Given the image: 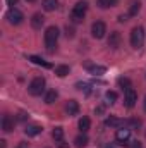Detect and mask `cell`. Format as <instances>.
I'll return each instance as SVG.
<instances>
[{"instance_id": "obj_29", "label": "cell", "mask_w": 146, "mask_h": 148, "mask_svg": "<svg viewBox=\"0 0 146 148\" xmlns=\"http://www.w3.org/2000/svg\"><path fill=\"white\" fill-rule=\"evenodd\" d=\"M65 35H67V38H72L74 36V28H65Z\"/></svg>"}, {"instance_id": "obj_1", "label": "cell", "mask_w": 146, "mask_h": 148, "mask_svg": "<svg viewBox=\"0 0 146 148\" xmlns=\"http://www.w3.org/2000/svg\"><path fill=\"white\" fill-rule=\"evenodd\" d=\"M45 84H46L45 77L36 76V77L29 83V86H28V93H29V95H33V97H40V95L45 91Z\"/></svg>"}, {"instance_id": "obj_7", "label": "cell", "mask_w": 146, "mask_h": 148, "mask_svg": "<svg viewBox=\"0 0 146 148\" xmlns=\"http://www.w3.org/2000/svg\"><path fill=\"white\" fill-rule=\"evenodd\" d=\"M105 33H107V24H105L103 21L93 23V26H91V35L96 38V40H102V38L105 36Z\"/></svg>"}, {"instance_id": "obj_19", "label": "cell", "mask_w": 146, "mask_h": 148, "mask_svg": "<svg viewBox=\"0 0 146 148\" xmlns=\"http://www.w3.org/2000/svg\"><path fill=\"white\" fill-rule=\"evenodd\" d=\"M43 9L45 10H48V12H52V10H55L57 7H59V2L57 0H43Z\"/></svg>"}, {"instance_id": "obj_17", "label": "cell", "mask_w": 146, "mask_h": 148, "mask_svg": "<svg viewBox=\"0 0 146 148\" xmlns=\"http://www.w3.org/2000/svg\"><path fill=\"white\" fill-rule=\"evenodd\" d=\"M105 124L110 126V127H122V124H124V121H120V119H117V117H113V115H110L105 119Z\"/></svg>"}, {"instance_id": "obj_8", "label": "cell", "mask_w": 146, "mask_h": 148, "mask_svg": "<svg viewBox=\"0 0 146 148\" xmlns=\"http://www.w3.org/2000/svg\"><path fill=\"white\" fill-rule=\"evenodd\" d=\"M124 102H126V107L127 109H132L138 102V93L134 88H127L126 90V97H124Z\"/></svg>"}, {"instance_id": "obj_34", "label": "cell", "mask_w": 146, "mask_h": 148, "mask_svg": "<svg viewBox=\"0 0 146 148\" xmlns=\"http://www.w3.org/2000/svg\"><path fill=\"white\" fill-rule=\"evenodd\" d=\"M143 109H145V112H146V97H145V102H143Z\"/></svg>"}, {"instance_id": "obj_15", "label": "cell", "mask_w": 146, "mask_h": 148, "mask_svg": "<svg viewBox=\"0 0 146 148\" xmlns=\"http://www.w3.org/2000/svg\"><path fill=\"white\" fill-rule=\"evenodd\" d=\"M88 143H89V140H88V136L84 133L79 134V136H76V140H74V147L76 148H84Z\"/></svg>"}, {"instance_id": "obj_28", "label": "cell", "mask_w": 146, "mask_h": 148, "mask_svg": "<svg viewBox=\"0 0 146 148\" xmlns=\"http://www.w3.org/2000/svg\"><path fill=\"white\" fill-rule=\"evenodd\" d=\"M129 147H131V148H143V145L136 140V141H131V143H129Z\"/></svg>"}, {"instance_id": "obj_20", "label": "cell", "mask_w": 146, "mask_h": 148, "mask_svg": "<svg viewBox=\"0 0 146 148\" xmlns=\"http://www.w3.org/2000/svg\"><path fill=\"white\" fill-rule=\"evenodd\" d=\"M100 9H108V7H115L119 3V0H96Z\"/></svg>"}, {"instance_id": "obj_3", "label": "cell", "mask_w": 146, "mask_h": 148, "mask_svg": "<svg viewBox=\"0 0 146 148\" xmlns=\"http://www.w3.org/2000/svg\"><path fill=\"white\" fill-rule=\"evenodd\" d=\"M131 45L132 48L139 50L143 45H145V29L141 26H136L132 31H131Z\"/></svg>"}, {"instance_id": "obj_26", "label": "cell", "mask_w": 146, "mask_h": 148, "mask_svg": "<svg viewBox=\"0 0 146 148\" xmlns=\"http://www.w3.org/2000/svg\"><path fill=\"white\" fill-rule=\"evenodd\" d=\"M105 98H107V100H108V103H115V102H117V93H115V91H107V93H105Z\"/></svg>"}, {"instance_id": "obj_31", "label": "cell", "mask_w": 146, "mask_h": 148, "mask_svg": "<svg viewBox=\"0 0 146 148\" xmlns=\"http://www.w3.org/2000/svg\"><path fill=\"white\" fill-rule=\"evenodd\" d=\"M127 17H129V14H127V16L120 14V16H119V23H126V21H127Z\"/></svg>"}, {"instance_id": "obj_10", "label": "cell", "mask_w": 146, "mask_h": 148, "mask_svg": "<svg viewBox=\"0 0 146 148\" xmlns=\"http://www.w3.org/2000/svg\"><path fill=\"white\" fill-rule=\"evenodd\" d=\"M2 129H3L5 133H12V131H14V119H12L9 114H5V115L2 117Z\"/></svg>"}, {"instance_id": "obj_30", "label": "cell", "mask_w": 146, "mask_h": 148, "mask_svg": "<svg viewBox=\"0 0 146 148\" xmlns=\"http://www.w3.org/2000/svg\"><path fill=\"white\" fill-rule=\"evenodd\" d=\"M57 147L59 148H69V145H67L64 140H60V141H57Z\"/></svg>"}, {"instance_id": "obj_32", "label": "cell", "mask_w": 146, "mask_h": 148, "mask_svg": "<svg viewBox=\"0 0 146 148\" xmlns=\"http://www.w3.org/2000/svg\"><path fill=\"white\" fill-rule=\"evenodd\" d=\"M17 2H19V0H7V3H9V5H16Z\"/></svg>"}, {"instance_id": "obj_27", "label": "cell", "mask_w": 146, "mask_h": 148, "mask_svg": "<svg viewBox=\"0 0 146 148\" xmlns=\"http://www.w3.org/2000/svg\"><path fill=\"white\" fill-rule=\"evenodd\" d=\"M76 86H77V90L84 91L86 95H89V93H91V90H89V84H86V83H77Z\"/></svg>"}, {"instance_id": "obj_5", "label": "cell", "mask_w": 146, "mask_h": 148, "mask_svg": "<svg viewBox=\"0 0 146 148\" xmlns=\"http://www.w3.org/2000/svg\"><path fill=\"white\" fill-rule=\"evenodd\" d=\"M5 17H7V21H9V24H12V26H17V24H21V23L24 21V14H23L21 10L14 9V7H10V9L7 10Z\"/></svg>"}, {"instance_id": "obj_9", "label": "cell", "mask_w": 146, "mask_h": 148, "mask_svg": "<svg viewBox=\"0 0 146 148\" xmlns=\"http://www.w3.org/2000/svg\"><path fill=\"white\" fill-rule=\"evenodd\" d=\"M84 67H86L88 73L93 74V76H102V74L107 73V67H103V66H96V64H89V62H88Z\"/></svg>"}, {"instance_id": "obj_12", "label": "cell", "mask_w": 146, "mask_h": 148, "mask_svg": "<svg viewBox=\"0 0 146 148\" xmlns=\"http://www.w3.org/2000/svg\"><path fill=\"white\" fill-rule=\"evenodd\" d=\"M41 131H43V127L38 126V124H29V126H26V129H24V133H26L28 136H38Z\"/></svg>"}, {"instance_id": "obj_14", "label": "cell", "mask_w": 146, "mask_h": 148, "mask_svg": "<svg viewBox=\"0 0 146 148\" xmlns=\"http://www.w3.org/2000/svg\"><path fill=\"white\" fill-rule=\"evenodd\" d=\"M28 59H29L33 64H36V66H41V67H45V69H50V67H52V64H50V62H46V60H43L41 57H36V55H29Z\"/></svg>"}, {"instance_id": "obj_22", "label": "cell", "mask_w": 146, "mask_h": 148, "mask_svg": "<svg viewBox=\"0 0 146 148\" xmlns=\"http://www.w3.org/2000/svg\"><path fill=\"white\" fill-rule=\"evenodd\" d=\"M69 73H71L69 66H57V67H55V74H57L59 77H65Z\"/></svg>"}, {"instance_id": "obj_23", "label": "cell", "mask_w": 146, "mask_h": 148, "mask_svg": "<svg viewBox=\"0 0 146 148\" xmlns=\"http://www.w3.org/2000/svg\"><path fill=\"white\" fill-rule=\"evenodd\" d=\"M57 97H59V93L55 91V90H50L48 93H46V97H45V103H48V105H52L55 100H57Z\"/></svg>"}, {"instance_id": "obj_6", "label": "cell", "mask_w": 146, "mask_h": 148, "mask_svg": "<svg viewBox=\"0 0 146 148\" xmlns=\"http://www.w3.org/2000/svg\"><path fill=\"white\" fill-rule=\"evenodd\" d=\"M129 134H131V129L120 127V129H117V133H115V141H117L120 147H129Z\"/></svg>"}, {"instance_id": "obj_11", "label": "cell", "mask_w": 146, "mask_h": 148, "mask_svg": "<svg viewBox=\"0 0 146 148\" xmlns=\"http://www.w3.org/2000/svg\"><path fill=\"white\" fill-rule=\"evenodd\" d=\"M120 41H122V38H120V33H119V31L110 33L108 47H112V48H119V47H120Z\"/></svg>"}, {"instance_id": "obj_16", "label": "cell", "mask_w": 146, "mask_h": 148, "mask_svg": "<svg viewBox=\"0 0 146 148\" xmlns=\"http://www.w3.org/2000/svg\"><path fill=\"white\" fill-rule=\"evenodd\" d=\"M65 110H67L69 115H76V114L79 112V103H77L76 100H69L67 105H65Z\"/></svg>"}, {"instance_id": "obj_36", "label": "cell", "mask_w": 146, "mask_h": 148, "mask_svg": "<svg viewBox=\"0 0 146 148\" xmlns=\"http://www.w3.org/2000/svg\"><path fill=\"white\" fill-rule=\"evenodd\" d=\"M26 2H31V3H33V2H36V0H26Z\"/></svg>"}, {"instance_id": "obj_21", "label": "cell", "mask_w": 146, "mask_h": 148, "mask_svg": "<svg viewBox=\"0 0 146 148\" xmlns=\"http://www.w3.org/2000/svg\"><path fill=\"white\" fill-rule=\"evenodd\" d=\"M89 126H91V121H89L88 117H81V119H79V129H81V133L89 131Z\"/></svg>"}, {"instance_id": "obj_33", "label": "cell", "mask_w": 146, "mask_h": 148, "mask_svg": "<svg viewBox=\"0 0 146 148\" xmlns=\"http://www.w3.org/2000/svg\"><path fill=\"white\" fill-rule=\"evenodd\" d=\"M0 148H5V141H3V140L0 141Z\"/></svg>"}, {"instance_id": "obj_2", "label": "cell", "mask_w": 146, "mask_h": 148, "mask_svg": "<svg viewBox=\"0 0 146 148\" xmlns=\"http://www.w3.org/2000/svg\"><path fill=\"white\" fill-rule=\"evenodd\" d=\"M59 28L57 26H50V28H46V31H45V45H46V48L52 52L53 50V47L57 45V40H59Z\"/></svg>"}, {"instance_id": "obj_25", "label": "cell", "mask_w": 146, "mask_h": 148, "mask_svg": "<svg viewBox=\"0 0 146 148\" xmlns=\"http://www.w3.org/2000/svg\"><path fill=\"white\" fill-rule=\"evenodd\" d=\"M52 136H53L55 141H60V140L64 138V129H62V127H55L53 133H52Z\"/></svg>"}, {"instance_id": "obj_18", "label": "cell", "mask_w": 146, "mask_h": 148, "mask_svg": "<svg viewBox=\"0 0 146 148\" xmlns=\"http://www.w3.org/2000/svg\"><path fill=\"white\" fill-rule=\"evenodd\" d=\"M141 10V2L139 0H132L129 5V16H138V12Z\"/></svg>"}, {"instance_id": "obj_35", "label": "cell", "mask_w": 146, "mask_h": 148, "mask_svg": "<svg viewBox=\"0 0 146 148\" xmlns=\"http://www.w3.org/2000/svg\"><path fill=\"white\" fill-rule=\"evenodd\" d=\"M105 148H115V147H113V145H107Z\"/></svg>"}, {"instance_id": "obj_24", "label": "cell", "mask_w": 146, "mask_h": 148, "mask_svg": "<svg viewBox=\"0 0 146 148\" xmlns=\"http://www.w3.org/2000/svg\"><path fill=\"white\" fill-rule=\"evenodd\" d=\"M117 83H119V86H120L122 90L131 88V79H129V77H119V79H117Z\"/></svg>"}, {"instance_id": "obj_4", "label": "cell", "mask_w": 146, "mask_h": 148, "mask_svg": "<svg viewBox=\"0 0 146 148\" xmlns=\"http://www.w3.org/2000/svg\"><path fill=\"white\" fill-rule=\"evenodd\" d=\"M86 10H88V2H77L76 5H74L72 12H71V19H72V23H81L83 19H84V14H86Z\"/></svg>"}, {"instance_id": "obj_13", "label": "cell", "mask_w": 146, "mask_h": 148, "mask_svg": "<svg viewBox=\"0 0 146 148\" xmlns=\"http://www.w3.org/2000/svg\"><path fill=\"white\" fill-rule=\"evenodd\" d=\"M43 23H45V17H43L41 14H33V17H31V26H33L35 29H41Z\"/></svg>"}]
</instances>
